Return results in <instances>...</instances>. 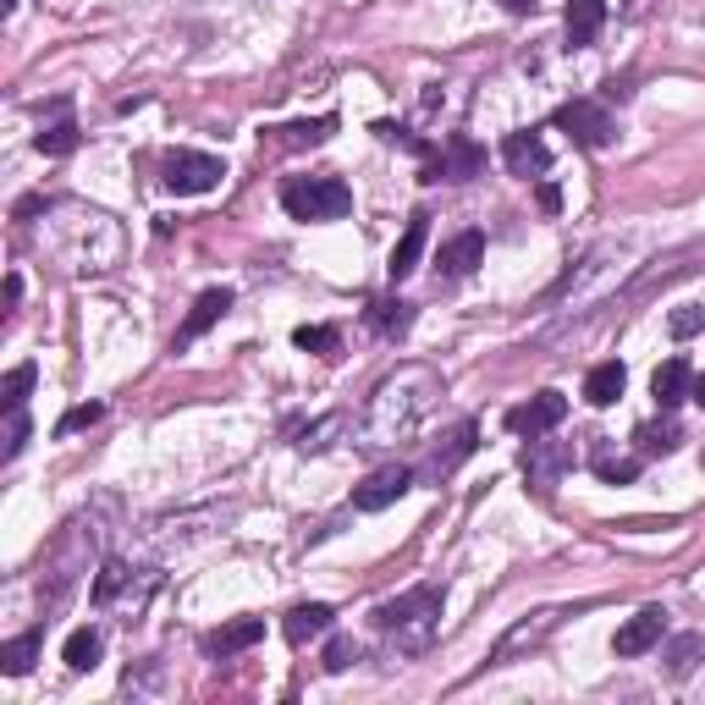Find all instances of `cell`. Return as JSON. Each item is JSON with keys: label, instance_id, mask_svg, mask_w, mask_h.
<instances>
[{"label": "cell", "instance_id": "obj_1", "mask_svg": "<svg viewBox=\"0 0 705 705\" xmlns=\"http://www.w3.org/2000/svg\"><path fill=\"white\" fill-rule=\"evenodd\" d=\"M441 397V375L435 370H424V364H403L397 375H386L381 386H375V397H370V435H408L424 413H430V403Z\"/></svg>", "mask_w": 705, "mask_h": 705}, {"label": "cell", "instance_id": "obj_2", "mask_svg": "<svg viewBox=\"0 0 705 705\" xmlns=\"http://www.w3.org/2000/svg\"><path fill=\"white\" fill-rule=\"evenodd\" d=\"M441 606H447V590H441V584H419V590H408L397 601H381L375 606V623L386 634H397L403 651H424L430 634L441 629Z\"/></svg>", "mask_w": 705, "mask_h": 705}, {"label": "cell", "instance_id": "obj_3", "mask_svg": "<svg viewBox=\"0 0 705 705\" xmlns=\"http://www.w3.org/2000/svg\"><path fill=\"white\" fill-rule=\"evenodd\" d=\"M282 210L293 221H342L352 210V188L336 176H293L282 188Z\"/></svg>", "mask_w": 705, "mask_h": 705}, {"label": "cell", "instance_id": "obj_4", "mask_svg": "<svg viewBox=\"0 0 705 705\" xmlns=\"http://www.w3.org/2000/svg\"><path fill=\"white\" fill-rule=\"evenodd\" d=\"M221 176H226V160H215V154H199V149L165 154V188H171L176 199H194V194L221 188Z\"/></svg>", "mask_w": 705, "mask_h": 705}, {"label": "cell", "instance_id": "obj_5", "mask_svg": "<svg viewBox=\"0 0 705 705\" xmlns=\"http://www.w3.org/2000/svg\"><path fill=\"white\" fill-rule=\"evenodd\" d=\"M557 127L579 144V149H606L611 144V116L595 106V100H568V106H557Z\"/></svg>", "mask_w": 705, "mask_h": 705}, {"label": "cell", "instance_id": "obj_6", "mask_svg": "<svg viewBox=\"0 0 705 705\" xmlns=\"http://www.w3.org/2000/svg\"><path fill=\"white\" fill-rule=\"evenodd\" d=\"M568 419V397L562 392H535L529 403H518V408H507V430L512 435H546V430H557Z\"/></svg>", "mask_w": 705, "mask_h": 705}, {"label": "cell", "instance_id": "obj_7", "mask_svg": "<svg viewBox=\"0 0 705 705\" xmlns=\"http://www.w3.org/2000/svg\"><path fill=\"white\" fill-rule=\"evenodd\" d=\"M661 640H667V611H661V606H645V611H634V617H629V623H623V629H617V640H611V651L634 661V656H651V651H656Z\"/></svg>", "mask_w": 705, "mask_h": 705}, {"label": "cell", "instance_id": "obj_8", "mask_svg": "<svg viewBox=\"0 0 705 705\" xmlns=\"http://www.w3.org/2000/svg\"><path fill=\"white\" fill-rule=\"evenodd\" d=\"M573 469V447H562V441H529L523 447V474H529V485L535 491H552L562 474Z\"/></svg>", "mask_w": 705, "mask_h": 705}, {"label": "cell", "instance_id": "obj_9", "mask_svg": "<svg viewBox=\"0 0 705 705\" xmlns=\"http://www.w3.org/2000/svg\"><path fill=\"white\" fill-rule=\"evenodd\" d=\"M408 485H413V469L408 463H386V469H375L359 491H352V507H359V512H381V507L403 502Z\"/></svg>", "mask_w": 705, "mask_h": 705}, {"label": "cell", "instance_id": "obj_10", "mask_svg": "<svg viewBox=\"0 0 705 705\" xmlns=\"http://www.w3.org/2000/svg\"><path fill=\"white\" fill-rule=\"evenodd\" d=\"M480 171H485V149L474 138L453 133L447 149H441V160L424 171V183H441V176H447V183H469V176H480Z\"/></svg>", "mask_w": 705, "mask_h": 705}, {"label": "cell", "instance_id": "obj_11", "mask_svg": "<svg viewBox=\"0 0 705 705\" xmlns=\"http://www.w3.org/2000/svg\"><path fill=\"white\" fill-rule=\"evenodd\" d=\"M557 617H562V611H535V617H523V623H512V629L496 640V651H491V667H507L518 651H535V645H541V640L557 629Z\"/></svg>", "mask_w": 705, "mask_h": 705}, {"label": "cell", "instance_id": "obj_12", "mask_svg": "<svg viewBox=\"0 0 705 705\" xmlns=\"http://www.w3.org/2000/svg\"><path fill=\"white\" fill-rule=\"evenodd\" d=\"M474 447H480V424H474V419H463V424H458V430H453V435H447V441H441V447L430 453L424 474H430V480H447L463 458H474Z\"/></svg>", "mask_w": 705, "mask_h": 705}, {"label": "cell", "instance_id": "obj_13", "mask_svg": "<svg viewBox=\"0 0 705 705\" xmlns=\"http://www.w3.org/2000/svg\"><path fill=\"white\" fill-rule=\"evenodd\" d=\"M502 160H507V171H512V176H541V171L552 165V149H546V138H541V133H507Z\"/></svg>", "mask_w": 705, "mask_h": 705}, {"label": "cell", "instance_id": "obj_14", "mask_svg": "<svg viewBox=\"0 0 705 705\" xmlns=\"http://www.w3.org/2000/svg\"><path fill=\"white\" fill-rule=\"evenodd\" d=\"M485 259V237L480 232H458L447 248H441V259H435V271L447 276V282H463V276H474V264Z\"/></svg>", "mask_w": 705, "mask_h": 705}, {"label": "cell", "instance_id": "obj_15", "mask_svg": "<svg viewBox=\"0 0 705 705\" xmlns=\"http://www.w3.org/2000/svg\"><path fill=\"white\" fill-rule=\"evenodd\" d=\"M232 309V293L226 287H210V293H199V304L188 309V320H183V331H176V347H188V342H199L221 314Z\"/></svg>", "mask_w": 705, "mask_h": 705}, {"label": "cell", "instance_id": "obj_16", "mask_svg": "<svg viewBox=\"0 0 705 705\" xmlns=\"http://www.w3.org/2000/svg\"><path fill=\"white\" fill-rule=\"evenodd\" d=\"M264 640V623H259V617H232V623H221L210 640H205V651L210 656H237V651H248V645H259Z\"/></svg>", "mask_w": 705, "mask_h": 705}, {"label": "cell", "instance_id": "obj_17", "mask_svg": "<svg viewBox=\"0 0 705 705\" xmlns=\"http://www.w3.org/2000/svg\"><path fill=\"white\" fill-rule=\"evenodd\" d=\"M689 392H694V370H689L683 359H667V364L651 375V397H656V408H667V413H672Z\"/></svg>", "mask_w": 705, "mask_h": 705}, {"label": "cell", "instance_id": "obj_18", "mask_svg": "<svg viewBox=\"0 0 705 705\" xmlns=\"http://www.w3.org/2000/svg\"><path fill=\"white\" fill-rule=\"evenodd\" d=\"M424 243H430V221H424V215H413V221H408V232H403V237H397V248H392V264H386L392 282H403V276H413V271H419V253H424Z\"/></svg>", "mask_w": 705, "mask_h": 705}, {"label": "cell", "instance_id": "obj_19", "mask_svg": "<svg viewBox=\"0 0 705 705\" xmlns=\"http://www.w3.org/2000/svg\"><path fill=\"white\" fill-rule=\"evenodd\" d=\"M623 386H629V370L617 364V359H606V364H595V370L584 375V403H590V408H611L617 397H623Z\"/></svg>", "mask_w": 705, "mask_h": 705}, {"label": "cell", "instance_id": "obj_20", "mask_svg": "<svg viewBox=\"0 0 705 705\" xmlns=\"http://www.w3.org/2000/svg\"><path fill=\"white\" fill-rule=\"evenodd\" d=\"M601 23H606V0H568V45L573 50L595 45Z\"/></svg>", "mask_w": 705, "mask_h": 705}, {"label": "cell", "instance_id": "obj_21", "mask_svg": "<svg viewBox=\"0 0 705 705\" xmlns=\"http://www.w3.org/2000/svg\"><path fill=\"white\" fill-rule=\"evenodd\" d=\"M331 617H336V611H331L325 601L293 606V611H287V640H293V645H309V640H320V634L331 629Z\"/></svg>", "mask_w": 705, "mask_h": 705}, {"label": "cell", "instance_id": "obj_22", "mask_svg": "<svg viewBox=\"0 0 705 705\" xmlns=\"http://www.w3.org/2000/svg\"><path fill=\"white\" fill-rule=\"evenodd\" d=\"M39 645H45V634H39V629H28V634L7 640V645H0V672H7V678H23V672H34V661H39Z\"/></svg>", "mask_w": 705, "mask_h": 705}, {"label": "cell", "instance_id": "obj_23", "mask_svg": "<svg viewBox=\"0 0 705 705\" xmlns=\"http://www.w3.org/2000/svg\"><path fill=\"white\" fill-rule=\"evenodd\" d=\"M100 651H106L100 629H72V634H66V645H61V661H66L72 672H88V667L100 661Z\"/></svg>", "mask_w": 705, "mask_h": 705}, {"label": "cell", "instance_id": "obj_24", "mask_svg": "<svg viewBox=\"0 0 705 705\" xmlns=\"http://www.w3.org/2000/svg\"><path fill=\"white\" fill-rule=\"evenodd\" d=\"M336 133V116H314V122H287V127H276V144L282 149H314V144H325Z\"/></svg>", "mask_w": 705, "mask_h": 705}, {"label": "cell", "instance_id": "obj_25", "mask_svg": "<svg viewBox=\"0 0 705 705\" xmlns=\"http://www.w3.org/2000/svg\"><path fill=\"white\" fill-rule=\"evenodd\" d=\"M590 469H595L606 485H634V480H640V458H623V453H611V447H595Z\"/></svg>", "mask_w": 705, "mask_h": 705}, {"label": "cell", "instance_id": "obj_26", "mask_svg": "<svg viewBox=\"0 0 705 705\" xmlns=\"http://www.w3.org/2000/svg\"><path fill=\"white\" fill-rule=\"evenodd\" d=\"M634 441H640V453H645V458H667V453L678 447V441H683V430H678L672 419H661V424H640Z\"/></svg>", "mask_w": 705, "mask_h": 705}, {"label": "cell", "instance_id": "obj_27", "mask_svg": "<svg viewBox=\"0 0 705 705\" xmlns=\"http://www.w3.org/2000/svg\"><path fill=\"white\" fill-rule=\"evenodd\" d=\"M408 320H413V309H408L403 298H381V304L370 309V325H375L381 336H403V331H408Z\"/></svg>", "mask_w": 705, "mask_h": 705}, {"label": "cell", "instance_id": "obj_28", "mask_svg": "<svg viewBox=\"0 0 705 705\" xmlns=\"http://www.w3.org/2000/svg\"><path fill=\"white\" fill-rule=\"evenodd\" d=\"M293 342H298L304 352H325V359L342 347V336H336L331 325H298V331H293Z\"/></svg>", "mask_w": 705, "mask_h": 705}, {"label": "cell", "instance_id": "obj_29", "mask_svg": "<svg viewBox=\"0 0 705 705\" xmlns=\"http://www.w3.org/2000/svg\"><path fill=\"white\" fill-rule=\"evenodd\" d=\"M700 656H705V640H700V634H683V640L667 651V672H672V678H683Z\"/></svg>", "mask_w": 705, "mask_h": 705}, {"label": "cell", "instance_id": "obj_30", "mask_svg": "<svg viewBox=\"0 0 705 705\" xmlns=\"http://www.w3.org/2000/svg\"><path fill=\"white\" fill-rule=\"evenodd\" d=\"M28 386H34V364H17L7 381H0V403H7V413H17V408H23Z\"/></svg>", "mask_w": 705, "mask_h": 705}, {"label": "cell", "instance_id": "obj_31", "mask_svg": "<svg viewBox=\"0 0 705 705\" xmlns=\"http://www.w3.org/2000/svg\"><path fill=\"white\" fill-rule=\"evenodd\" d=\"M34 144H39V154H72V149H77V127H72V122H55V127H45Z\"/></svg>", "mask_w": 705, "mask_h": 705}, {"label": "cell", "instance_id": "obj_32", "mask_svg": "<svg viewBox=\"0 0 705 705\" xmlns=\"http://www.w3.org/2000/svg\"><path fill=\"white\" fill-rule=\"evenodd\" d=\"M100 419H106V408H100V403H77V408H72V413H66V419L55 424V435H77V430L100 424Z\"/></svg>", "mask_w": 705, "mask_h": 705}, {"label": "cell", "instance_id": "obj_33", "mask_svg": "<svg viewBox=\"0 0 705 705\" xmlns=\"http://www.w3.org/2000/svg\"><path fill=\"white\" fill-rule=\"evenodd\" d=\"M122 584H127V568H122V562H106V568H100V579H95V590H88V595H95V606H106V601H111Z\"/></svg>", "mask_w": 705, "mask_h": 705}, {"label": "cell", "instance_id": "obj_34", "mask_svg": "<svg viewBox=\"0 0 705 705\" xmlns=\"http://www.w3.org/2000/svg\"><path fill=\"white\" fill-rule=\"evenodd\" d=\"M352 656H359V645H352V640H331L325 645V672H347Z\"/></svg>", "mask_w": 705, "mask_h": 705}, {"label": "cell", "instance_id": "obj_35", "mask_svg": "<svg viewBox=\"0 0 705 705\" xmlns=\"http://www.w3.org/2000/svg\"><path fill=\"white\" fill-rule=\"evenodd\" d=\"M23 447H28V419H23V408H17V413H12V430H7V453H0V458L12 463Z\"/></svg>", "mask_w": 705, "mask_h": 705}, {"label": "cell", "instance_id": "obj_36", "mask_svg": "<svg viewBox=\"0 0 705 705\" xmlns=\"http://www.w3.org/2000/svg\"><path fill=\"white\" fill-rule=\"evenodd\" d=\"M700 325H705L700 309H672V314H667V331H672V336H694Z\"/></svg>", "mask_w": 705, "mask_h": 705}, {"label": "cell", "instance_id": "obj_37", "mask_svg": "<svg viewBox=\"0 0 705 705\" xmlns=\"http://www.w3.org/2000/svg\"><path fill=\"white\" fill-rule=\"evenodd\" d=\"M535 199H541V210H546V215H557V210H562V188H557V183H541V194H535Z\"/></svg>", "mask_w": 705, "mask_h": 705}, {"label": "cell", "instance_id": "obj_38", "mask_svg": "<svg viewBox=\"0 0 705 705\" xmlns=\"http://www.w3.org/2000/svg\"><path fill=\"white\" fill-rule=\"evenodd\" d=\"M17 298H23V276H7V309H17Z\"/></svg>", "mask_w": 705, "mask_h": 705}, {"label": "cell", "instance_id": "obj_39", "mask_svg": "<svg viewBox=\"0 0 705 705\" xmlns=\"http://www.w3.org/2000/svg\"><path fill=\"white\" fill-rule=\"evenodd\" d=\"M507 12H535V0H502Z\"/></svg>", "mask_w": 705, "mask_h": 705}, {"label": "cell", "instance_id": "obj_40", "mask_svg": "<svg viewBox=\"0 0 705 705\" xmlns=\"http://www.w3.org/2000/svg\"><path fill=\"white\" fill-rule=\"evenodd\" d=\"M689 397H694V403L705 408V375H694V392H689Z\"/></svg>", "mask_w": 705, "mask_h": 705}, {"label": "cell", "instance_id": "obj_41", "mask_svg": "<svg viewBox=\"0 0 705 705\" xmlns=\"http://www.w3.org/2000/svg\"><path fill=\"white\" fill-rule=\"evenodd\" d=\"M12 7H17V0H7V12H12Z\"/></svg>", "mask_w": 705, "mask_h": 705}]
</instances>
